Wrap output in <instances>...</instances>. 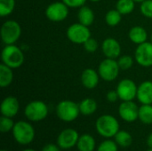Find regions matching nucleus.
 <instances>
[{"label": "nucleus", "mask_w": 152, "mask_h": 151, "mask_svg": "<svg viewBox=\"0 0 152 151\" xmlns=\"http://www.w3.org/2000/svg\"><path fill=\"white\" fill-rule=\"evenodd\" d=\"M95 129L101 136L110 139L115 137L119 131V123L118 119L111 115H102L97 118Z\"/></svg>", "instance_id": "1"}, {"label": "nucleus", "mask_w": 152, "mask_h": 151, "mask_svg": "<svg viewBox=\"0 0 152 151\" xmlns=\"http://www.w3.org/2000/svg\"><path fill=\"white\" fill-rule=\"evenodd\" d=\"M2 63L11 69H19L24 62V53L15 44H6L1 53Z\"/></svg>", "instance_id": "2"}, {"label": "nucleus", "mask_w": 152, "mask_h": 151, "mask_svg": "<svg viewBox=\"0 0 152 151\" xmlns=\"http://www.w3.org/2000/svg\"><path fill=\"white\" fill-rule=\"evenodd\" d=\"M12 136L16 142L20 145L30 144L36 135V132L31 124L26 121H18L12 128Z\"/></svg>", "instance_id": "3"}, {"label": "nucleus", "mask_w": 152, "mask_h": 151, "mask_svg": "<svg viewBox=\"0 0 152 151\" xmlns=\"http://www.w3.org/2000/svg\"><path fill=\"white\" fill-rule=\"evenodd\" d=\"M56 114L57 117L63 122H73L80 114L79 105L69 100L61 101L56 107Z\"/></svg>", "instance_id": "4"}, {"label": "nucleus", "mask_w": 152, "mask_h": 151, "mask_svg": "<svg viewBox=\"0 0 152 151\" xmlns=\"http://www.w3.org/2000/svg\"><path fill=\"white\" fill-rule=\"evenodd\" d=\"M1 39L6 44H14L21 35L20 25L13 20H8L1 27Z\"/></svg>", "instance_id": "5"}, {"label": "nucleus", "mask_w": 152, "mask_h": 151, "mask_svg": "<svg viewBox=\"0 0 152 151\" xmlns=\"http://www.w3.org/2000/svg\"><path fill=\"white\" fill-rule=\"evenodd\" d=\"M48 106L42 101H32L24 109L25 117L32 122H39L48 116Z\"/></svg>", "instance_id": "6"}, {"label": "nucleus", "mask_w": 152, "mask_h": 151, "mask_svg": "<svg viewBox=\"0 0 152 151\" xmlns=\"http://www.w3.org/2000/svg\"><path fill=\"white\" fill-rule=\"evenodd\" d=\"M120 68L118 66V61L115 59L106 58L104 59L98 67V73L101 78L107 82L114 81L119 74Z\"/></svg>", "instance_id": "7"}, {"label": "nucleus", "mask_w": 152, "mask_h": 151, "mask_svg": "<svg viewBox=\"0 0 152 151\" xmlns=\"http://www.w3.org/2000/svg\"><path fill=\"white\" fill-rule=\"evenodd\" d=\"M68 39L74 44H83L91 37V31L89 28L80 22L71 24L67 29Z\"/></svg>", "instance_id": "8"}, {"label": "nucleus", "mask_w": 152, "mask_h": 151, "mask_svg": "<svg viewBox=\"0 0 152 151\" xmlns=\"http://www.w3.org/2000/svg\"><path fill=\"white\" fill-rule=\"evenodd\" d=\"M69 6L61 2H53L50 4L45 9L46 18L53 22H60L64 20L69 15Z\"/></svg>", "instance_id": "9"}, {"label": "nucleus", "mask_w": 152, "mask_h": 151, "mask_svg": "<svg viewBox=\"0 0 152 151\" xmlns=\"http://www.w3.org/2000/svg\"><path fill=\"white\" fill-rule=\"evenodd\" d=\"M137 89L138 86L132 79L124 78L118 84L116 90L122 101H134L136 98Z\"/></svg>", "instance_id": "10"}, {"label": "nucleus", "mask_w": 152, "mask_h": 151, "mask_svg": "<svg viewBox=\"0 0 152 151\" xmlns=\"http://www.w3.org/2000/svg\"><path fill=\"white\" fill-rule=\"evenodd\" d=\"M134 58L136 62L144 68H149L152 66V43L144 42L141 44H138L135 53Z\"/></svg>", "instance_id": "11"}, {"label": "nucleus", "mask_w": 152, "mask_h": 151, "mask_svg": "<svg viewBox=\"0 0 152 151\" xmlns=\"http://www.w3.org/2000/svg\"><path fill=\"white\" fill-rule=\"evenodd\" d=\"M78 139V133L75 129L67 128L60 133L57 138V144L61 150H70L77 146Z\"/></svg>", "instance_id": "12"}, {"label": "nucleus", "mask_w": 152, "mask_h": 151, "mask_svg": "<svg viewBox=\"0 0 152 151\" xmlns=\"http://www.w3.org/2000/svg\"><path fill=\"white\" fill-rule=\"evenodd\" d=\"M118 115L124 121L133 123L138 119L139 107L133 101H122L118 107Z\"/></svg>", "instance_id": "13"}, {"label": "nucleus", "mask_w": 152, "mask_h": 151, "mask_svg": "<svg viewBox=\"0 0 152 151\" xmlns=\"http://www.w3.org/2000/svg\"><path fill=\"white\" fill-rule=\"evenodd\" d=\"M102 51L106 58L116 60L120 56L121 45L117 39L113 37H108L104 39L102 44Z\"/></svg>", "instance_id": "14"}, {"label": "nucleus", "mask_w": 152, "mask_h": 151, "mask_svg": "<svg viewBox=\"0 0 152 151\" xmlns=\"http://www.w3.org/2000/svg\"><path fill=\"white\" fill-rule=\"evenodd\" d=\"M20 109V104L17 98L13 96H7L5 97L0 106V111L2 116L13 117H15Z\"/></svg>", "instance_id": "15"}, {"label": "nucleus", "mask_w": 152, "mask_h": 151, "mask_svg": "<svg viewBox=\"0 0 152 151\" xmlns=\"http://www.w3.org/2000/svg\"><path fill=\"white\" fill-rule=\"evenodd\" d=\"M100 77L98 71L88 68L83 70L81 74V83L85 88L92 90L98 85Z\"/></svg>", "instance_id": "16"}, {"label": "nucleus", "mask_w": 152, "mask_h": 151, "mask_svg": "<svg viewBox=\"0 0 152 151\" xmlns=\"http://www.w3.org/2000/svg\"><path fill=\"white\" fill-rule=\"evenodd\" d=\"M137 100L142 104H152V82L144 81L138 86Z\"/></svg>", "instance_id": "17"}, {"label": "nucleus", "mask_w": 152, "mask_h": 151, "mask_svg": "<svg viewBox=\"0 0 152 151\" xmlns=\"http://www.w3.org/2000/svg\"><path fill=\"white\" fill-rule=\"evenodd\" d=\"M128 37L134 44H141L144 42H147L148 33L143 27L134 26L130 28L128 33Z\"/></svg>", "instance_id": "18"}, {"label": "nucleus", "mask_w": 152, "mask_h": 151, "mask_svg": "<svg viewBox=\"0 0 152 151\" xmlns=\"http://www.w3.org/2000/svg\"><path fill=\"white\" fill-rule=\"evenodd\" d=\"M77 19H78V21L81 24L89 27V26H91L94 23V11L90 7H88L86 5H83L78 10Z\"/></svg>", "instance_id": "19"}, {"label": "nucleus", "mask_w": 152, "mask_h": 151, "mask_svg": "<svg viewBox=\"0 0 152 151\" xmlns=\"http://www.w3.org/2000/svg\"><path fill=\"white\" fill-rule=\"evenodd\" d=\"M95 140L92 135L86 133L79 136L78 142L77 143L78 151H94L95 150Z\"/></svg>", "instance_id": "20"}, {"label": "nucleus", "mask_w": 152, "mask_h": 151, "mask_svg": "<svg viewBox=\"0 0 152 151\" xmlns=\"http://www.w3.org/2000/svg\"><path fill=\"white\" fill-rule=\"evenodd\" d=\"M13 80L12 69L4 63L0 64V86L5 88L9 86Z\"/></svg>", "instance_id": "21"}, {"label": "nucleus", "mask_w": 152, "mask_h": 151, "mask_svg": "<svg viewBox=\"0 0 152 151\" xmlns=\"http://www.w3.org/2000/svg\"><path fill=\"white\" fill-rule=\"evenodd\" d=\"M78 105H79L80 114L84 116L93 115L97 110V107H98L96 101L92 98H86L82 100Z\"/></svg>", "instance_id": "22"}, {"label": "nucleus", "mask_w": 152, "mask_h": 151, "mask_svg": "<svg viewBox=\"0 0 152 151\" xmlns=\"http://www.w3.org/2000/svg\"><path fill=\"white\" fill-rule=\"evenodd\" d=\"M138 119L145 124L151 125L152 124V105L151 104H142L139 107V115Z\"/></svg>", "instance_id": "23"}, {"label": "nucleus", "mask_w": 152, "mask_h": 151, "mask_svg": "<svg viewBox=\"0 0 152 151\" xmlns=\"http://www.w3.org/2000/svg\"><path fill=\"white\" fill-rule=\"evenodd\" d=\"M114 138H115V142H117V144L122 148L129 147L133 142L132 135L125 130H119Z\"/></svg>", "instance_id": "24"}, {"label": "nucleus", "mask_w": 152, "mask_h": 151, "mask_svg": "<svg viewBox=\"0 0 152 151\" xmlns=\"http://www.w3.org/2000/svg\"><path fill=\"white\" fill-rule=\"evenodd\" d=\"M134 5L135 2L134 0H118L116 4V9L122 15H126L134 11Z\"/></svg>", "instance_id": "25"}, {"label": "nucleus", "mask_w": 152, "mask_h": 151, "mask_svg": "<svg viewBox=\"0 0 152 151\" xmlns=\"http://www.w3.org/2000/svg\"><path fill=\"white\" fill-rule=\"evenodd\" d=\"M122 20V14L117 10H110L105 15V22L110 27H116L120 23Z\"/></svg>", "instance_id": "26"}, {"label": "nucleus", "mask_w": 152, "mask_h": 151, "mask_svg": "<svg viewBox=\"0 0 152 151\" xmlns=\"http://www.w3.org/2000/svg\"><path fill=\"white\" fill-rule=\"evenodd\" d=\"M15 8V0H0V15L5 17L10 15Z\"/></svg>", "instance_id": "27"}, {"label": "nucleus", "mask_w": 152, "mask_h": 151, "mask_svg": "<svg viewBox=\"0 0 152 151\" xmlns=\"http://www.w3.org/2000/svg\"><path fill=\"white\" fill-rule=\"evenodd\" d=\"M12 117H8L2 116L0 118V131L1 133H8L10 131H12V128L15 125L13 120L12 119Z\"/></svg>", "instance_id": "28"}, {"label": "nucleus", "mask_w": 152, "mask_h": 151, "mask_svg": "<svg viewBox=\"0 0 152 151\" xmlns=\"http://www.w3.org/2000/svg\"><path fill=\"white\" fill-rule=\"evenodd\" d=\"M118 63L122 70H127L134 65V58L130 55H122L118 58Z\"/></svg>", "instance_id": "29"}, {"label": "nucleus", "mask_w": 152, "mask_h": 151, "mask_svg": "<svg viewBox=\"0 0 152 151\" xmlns=\"http://www.w3.org/2000/svg\"><path fill=\"white\" fill-rule=\"evenodd\" d=\"M97 151H118V145L115 141L105 140L98 146Z\"/></svg>", "instance_id": "30"}, {"label": "nucleus", "mask_w": 152, "mask_h": 151, "mask_svg": "<svg viewBox=\"0 0 152 151\" xmlns=\"http://www.w3.org/2000/svg\"><path fill=\"white\" fill-rule=\"evenodd\" d=\"M140 11L144 17L152 19V0H145L141 3Z\"/></svg>", "instance_id": "31"}, {"label": "nucleus", "mask_w": 152, "mask_h": 151, "mask_svg": "<svg viewBox=\"0 0 152 151\" xmlns=\"http://www.w3.org/2000/svg\"><path fill=\"white\" fill-rule=\"evenodd\" d=\"M83 45H84L85 50H86L87 53H95V52L98 50V48H99V43L97 42L96 39L92 38V37H90L88 40H86V41L83 44Z\"/></svg>", "instance_id": "32"}, {"label": "nucleus", "mask_w": 152, "mask_h": 151, "mask_svg": "<svg viewBox=\"0 0 152 151\" xmlns=\"http://www.w3.org/2000/svg\"><path fill=\"white\" fill-rule=\"evenodd\" d=\"M69 8H80L85 5L86 0H61Z\"/></svg>", "instance_id": "33"}, {"label": "nucleus", "mask_w": 152, "mask_h": 151, "mask_svg": "<svg viewBox=\"0 0 152 151\" xmlns=\"http://www.w3.org/2000/svg\"><path fill=\"white\" fill-rule=\"evenodd\" d=\"M106 98L110 102H116L119 99V96L117 90H110L107 93Z\"/></svg>", "instance_id": "34"}, {"label": "nucleus", "mask_w": 152, "mask_h": 151, "mask_svg": "<svg viewBox=\"0 0 152 151\" xmlns=\"http://www.w3.org/2000/svg\"><path fill=\"white\" fill-rule=\"evenodd\" d=\"M42 151H61V148L58 146V144L56 145L53 143H48L43 147Z\"/></svg>", "instance_id": "35"}, {"label": "nucleus", "mask_w": 152, "mask_h": 151, "mask_svg": "<svg viewBox=\"0 0 152 151\" xmlns=\"http://www.w3.org/2000/svg\"><path fill=\"white\" fill-rule=\"evenodd\" d=\"M147 145L150 149H152V133H151L147 138Z\"/></svg>", "instance_id": "36"}, {"label": "nucleus", "mask_w": 152, "mask_h": 151, "mask_svg": "<svg viewBox=\"0 0 152 151\" xmlns=\"http://www.w3.org/2000/svg\"><path fill=\"white\" fill-rule=\"evenodd\" d=\"M21 151H36L35 150H33V149H26V150H23Z\"/></svg>", "instance_id": "37"}, {"label": "nucleus", "mask_w": 152, "mask_h": 151, "mask_svg": "<svg viewBox=\"0 0 152 151\" xmlns=\"http://www.w3.org/2000/svg\"><path fill=\"white\" fill-rule=\"evenodd\" d=\"M135 3H142L143 1H145V0H134Z\"/></svg>", "instance_id": "38"}, {"label": "nucleus", "mask_w": 152, "mask_h": 151, "mask_svg": "<svg viewBox=\"0 0 152 151\" xmlns=\"http://www.w3.org/2000/svg\"><path fill=\"white\" fill-rule=\"evenodd\" d=\"M90 1H92V2H94V3H97V2H100V1H102V0H90Z\"/></svg>", "instance_id": "39"}, {"label": "nucleus", "mask_w": 152, "mask_h": 151, "mask_svg": "<svg viewBox=\"0 0 152 151\" xmlns=\"http://www.w3.org/2000/svg\"><path fill=\"white\" fill-rule=\"evenodd\" d=\"M147 151H152V149H149Z\"/></svg>", "instance_id": "40"}, {"label": "nucleus", "mask_w": 152, "mask_h": 151, "mask_svg": "<svg viewBox=\"0 0 152 151\" xmlns=\"http://www.w3.org/2000/svg\"><path fill=\"white\" fill-rule=\"evenodd\" d=\"M151 43H152V34H151Z\"/></svg>", "instance_id": "41"}, {"label": "nucleus", "mask_w": 152, "mask_h": 151, "mask_svg": "<svg viewBox=\"0 0 152 151\" xmlns=\"http://www.w3.org/2000/svg\"><path fill=\"white\" fill-rule=\"evenodd\" d=\"M1 151H7V150H2Z\"/></svg>", "instance_id": "42"}]
</instances>
